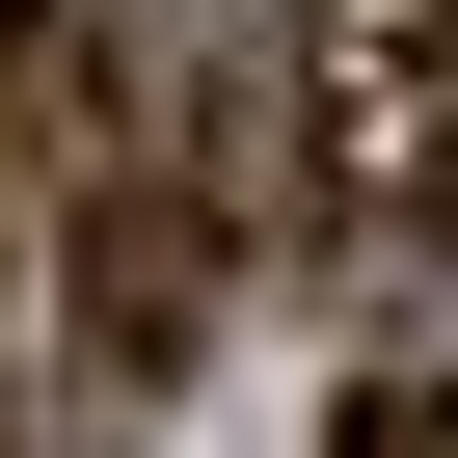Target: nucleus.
Here are the masks:
<instances>
[{
    "label": "nucleus",
    "instance_id": "1",
    "mask_svg": "<svg viewBox=\"0 0 458 458\" xmlns=\"http://www.w3.org/2000/svg\"><path fill=\"white\" fill-rule=\"evenodd\" d=\"M297 216H351V243H431L458 216V0H324L297 28Z\"/></svg>",
    "mask_w": 458,
    "mask_h": 458
},
{
    "label": "nucleus",
    "instance_id": "2",
    "mask_svg": "<svg viewBox=\"0 0 458 458\" xmlns=\"http://www.w3.org/2000/svg\"><path fill=\"white\" fill-rule=\"evenodd\" d=\"M351 458H458V377H377V404H351Z\"/></svg>",
    "mask_w": 458,
    "mask_h": 458
}]
</instances>
